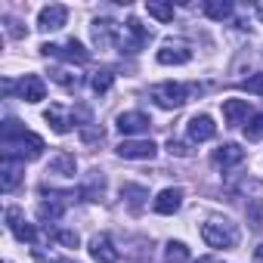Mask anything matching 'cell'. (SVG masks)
<instances>
[{
    "mask_svg": "<svg viewBox=\"0 0 263 263\" xmlns=\"http://www.w3.org/2000/svg\"><path fill=\"white\" fill-rule=\"evenodd\" d=\"M201 238H204L211 248L229 251V248L238 245V229H235L229 220H208V223L201 226Z\"/></svg>",
    "mask_w": 263,
    "mask_h": 263,
    "instance_id": "cell-1",
    "label": "cell"
},
{
    "mask_svg": "<svg viewBox=\"0 0 263 263\" xmlns=\"http://www.w3.org/2000/svg\"><path fill=\"white\" fill-rule=\"evenodd\" d=\"M4 146H7V155L19 158V161H34L44 155V140L37 134H31V130H25L22 137H16L13 143H4Z\"/></svg>",
    "mask_w": 263,
    "mask_h": 263,
    "instance_id": "cell-2",
    "label": "cell"
},
{
    "mask_svg": "<svg viewBox=\"0 0 263 263\" xmlns=\"http://www.w3.org/2000/svg\"><path fill=\"white\" fill-rule=\"evenodd\" d=\"M152 99H155V105H161V108H180V105L189 99V87L174 84V81H164V84L152 87Z\"/></svg>",
    "mask_w": 263,
    "mask_h": 263,
    "instance_id": "cell-3",
    "label": "cell"
},
{
    "mask_svg": "<svg viewBox=\"0 0 263 263\" xmlns=\"http://www.w3.org/2000/svg\"><path fill=\"white\" fill-rule=\"evenodd\" d=\"M158 152V146L152 140H124L118 146V155L121 158H130V161H152Z\"/></svg>",
    "mask_w": 263,
    "mask_h": 263,
    "instance_id": "cell-4",
    "label": "cell"
},
{
    "mask_svg": "<svg viewBox=\"0 0 263 263\" xmlns=\"http://www.w3.org/2000/svg\"><path fill=\"white\" fill-rule=\"evenodd\" d=\"M41 53H44V56H62V59H68V62H87V59H90V53L84 50V44L74 41V37L65 41L62 47H59V44H44Z\"/></svg>",
    "mask_w": 263,
    "mask_h": 263,
    "instance_id": "cell-5",
    "label": "cell"
},
{
    "mask_svg": "<svg viewBox=\"0 0 263 263\" xmlns=\"http://www.w3.org/2000/svg\"><path fill=\"white\" fill-rule=\"evenodd\" d=\"M152 127V118L143 115V111H124L118 115V130L124 137H137V134H146V130Z\"/></svg>",
    "mask_w": 263,
    "mask_h": 263,
    "instance_id": "cell-6",
    "label": "cell"
},
{
    "mask_svg": "<svg viewBox=\"0 0 263 263\" xmlns=\"http://www.w3.org/2000/svg\"><path fill=\"white\" fill-rule=\"evenodd\" d=\"M186 134H189L192 143H208V140H214V134H217V124H214L211 115H195V118H189Z\"/></svg>",
    "mask_w": 263,
    "mask_h": 263,
    "instance_id": "cell-7",
    "label": "cell"
},
{
    "mask_svg": "<svg viewBox=\"0 0 263 263\" xmlns=\"http://www.w3.org/2000/svg\"><path fill=\"white\" fill-rule=\"evenodd\" d=\"M65 19H68V10H65L62 4H50V7L41 10L37 28H41V31H59V28L65 25Z\"/></svg>",
    "mask_w": 263,
    "mask_h": 263,
    "instance_id": "cell-8",
    "label": "cell"
},
{
    "mask_svg": "<svg viewBox=\"0 0 263 263\" xmlns=\"http://www.w3.org/2000/svg\"><path fill=\"white\" fill-rule=\"evenodd\" d=\"M90 257H93L96 263H115V260L121 257V251L111 245L108 235H93V241H90Z\"/></svg>",
    "mask_w": 263,
    "mask_h": 263,
    "instance_id": "cell-9",
    "label": "cell"
},
{
    "mask_svg": "<svg viewBox=\"0 0 263 263\" xmlns=\"http://www.w3.org/2000/svg\"><path fill=\"white\" fill-rule=\"evenodd\" d=\"M19 96H22L25 102H41V99L47 96V84L41 81V74H25V78L19 81Z\"/></svg>",
    "mask_w": 263,
    "mask_h": 263,
    "instance_id": "cell-10",
    "label": "cell"
},
{
    "mask_svg": "<svg viewBox=\"0 0 263 263\" xmlns=\"http://www.w3.org/2000/svg\"><path fill=\"white\" fill-rule=\"evenodd\" d=\"M115 41H118V25L108 22V19H96V22H93V44H96L99 50H108Z\"/></svg>",
    "mask_w": 263,
    "mask_h": 263,
    "instance_id": "cell-11",
    "label": "cell"
},
{
    "mask_svg": "<svg viewBox=\"0 0 263 263\" xmlns=\"http://www.w3.org/2000/svg\"><path fill=\"white\" fill-rule=\"evenodd\" d=\"M241 161H245V149L238 143H223L214 152V164L217 167H232V164H241Z\"/></svg>",
    "mask_w": 263,
    "mask_h": 263,
    "instance_id": "cell-12",
    "label": "cell"
},
{
    "mask_svg": "<svg viewBox=\"0 0 263 263\" xmlns=\"http://www.w3.org/2000/svg\"><path fill=\"white\" fill-rule=\"evenodd\" d=\"M180 204H183V189H164L155 201H152V208H155V214H177L180 211Z\"/></svg>",
    "mask_w": 263,
    "mask_h": 263,
    "instance_id": "cell-13",
    "label": "cell"
},
{
    "mask_svg": "<svg viewBox=\"0 0 263 263\" xmlns=\"http://www.w3.org/2000/svg\"><path fill=\"white\" fill-rule=\"evenodd\" d=\"M7 226L13 229V235H16L19 241H34V238H37L34 226L25 223V220H19V208H10V211H7Z\"/></svg>",
    "mask_w": 263,
    "mask_h": 263,
    "instance_id": "cell-14",
    "label": "cell"
},
{
    "mask_svg": "<svg viewBox=\"0 0 263 263\" xmlns=\"http://www.w3.org/2000/svg\"><path fill=\"white\" fill-rule=\"evenodd\" d=\"M161 65H186L189 59H192V53L186 50V47H174V44H167V47H161L158 50V56H155Z\"/></svg>",
    "mask_w": 263,
    "mask_h": 263,
    "instance_id": "cell-15",
    "label": "cell"
},
{
    "mask_svg": "<svg viewBox=\"0 0 263 263\" xmlns=\"http://www.w3.org/2000/svg\"><path fill=\"white\" fill-rule=\"evenodd\" d=\"M241 118H248V99H223V121L235 127L241 124Z\"/></svg>",
    "mask_w": 263,
    "mask_h": 263,
    "instance_id": "cell-16",
    "label": "cell"
},
{
    "mask_svg": "<svg viewBox=\"0 0 263 263\" xmlns=\"http://www.w3.org/2000/svg\"><path fill=\"white\" fill-rule=\"evenodd\" d=\"M74 171H78V161H74V155H71V152H56V155L50 158V174L74 177Z\"/></svg>",
    "mask_w": 263,
    "mask_h": 263,
    "instance_id": "cell-17",
    "label": "cell"
},
{
    "mask_svg": "<svg viewBox=\"0 0 263 263\" xmlns=\"http://www.w3.org/2000/svg\"><path fill=\"white\" fill-rule=\"evenodd\" d=\"M44 118L50 121V127L56 130V134H68V130H71V121L65 118V108H62V105H50V108L44 111Z\"/></svg>",
    "mask_w": 263,
    "mask_h": 263,
    "instance_id": "cell-18",
    "label": "cell"
},
{
    "mask_svg": "<svg viewBox=\"0 0 263 263\" xmlns=\"http://www.w3.org/2000/svg\"><path fill=\"white\" fill-rule=\"evenodd\" d=\"M0 171H4V180H0L4 192H13V189H16V183H19V177H22V174H19V161L7 155V158H4V167H0Z\"/></svg>",
    "mask_w": 263,
    "mask_h": 263,
    "instance_id": "cell-19",
    "label": "cell"
},
{
    "mask_svg": "<svg viewBox=\"0 0 263 263\" xmlns=\"http://www.w3.org/2000/svg\"><path fill=\"white\" fill-rule=\"evenodd\" d=\"M204 16L214 19V22H223V19L232 16V4H229V0H208V4H204Z\"/></svg>",
    "mask_w": 263,
    "mask_h": 263,
    "instance_id": "cell-20",
    "label": "cell"
},
{
    "mask_svg": "<svg viewBox=\"0 0 263 263\" xmlns=\"http://www.w3.org/2000/svg\"><path fill=\"white\" fill-rule=\"evenodd\" d=\"M124 31H127L130 37H134V47H146V44H149V37H152V31H149V28H143L137 19H127Z\"/></svg>",
    "mask_w": 263,
    "mask_h": 263,
    "instance_id": "cell-21",
    "label": "cell"
},
{
    "mask_svg": "<svg viewBox=\"0 0 263 263\" xmlns=\"http://www.w3.org/2000/svg\"><path fill=\"white\" fill-rule=\"evenodd\" d=\"M146 13L158 22H171L174 19V7L171 4H161V0H146Z\"/></svg>",
    "mask_w": 263,
    "mask_h": 263,
    "instance_id": "cell-22",
    "label": "cell"
},
{
    "mask_svg": "<svg viewBox=\"0 0 263 263\" xmlns=\"http://www.w3.org/2000/svg\"><path fill=\"white\" fill-rule=\"evenodd\" d=\"M164 257H167V263H189V248L183 241H171Z\"/></svg>",
    "mask_w": 263,
    "mask_h": 263,
    "instance_id": "cell-23",
    "label": "cell"
},
{
    "mask_svg": "<svg viewBox=\"0 0 263 263\" xmlns=\"http://www.w3.org/2000/svg\"><path fill=\"white\" fill-rule=\"evenodd\" d=\"M111 84H115V74H111V71H96V74H93V81H90L93 93H108V90H111Z\"/></svg>",
    "mask_w": 263,
    "mask_h": 263,
    "instance_id": "cell-24",
    "label": "cell"
},
{
    "mask_svg": "<svg viewBox=\"0 0 263 263\" xmlns=\"http://www.w3.org/2000/svg\"><path fill=\"white\" fill-rule=\"evenodd\" d=\"M245 137L251 140V143H257V140H263V111H257L251 121H248V127H245Z\"/></svg>",
    "mask_w": 263,
    "mask_h": 263,
    "instance_id": "cell-25",
    "label": "cell"
},
{
    "mask_svg": "<svg viewBox=\"0 0 263 263\" xmlns=\"http://www.w3.org/2000/svg\"><path fill=\"white\" fill-rule=\"evenodd\" d=\"M53 81H56V84H62L65 90H78V84H81V78H78V74H71V71H65V68L53 71Z\"/></svg>",
    "mask_w": 263,
    "mask_h": 263,
    "instance_id": "cell-26",
    "label": "cell"
},
{
    "mask_svg": "<svg viewBox=\"0 0 263 263\" xmlns=\"http://www.w3.org/2000/svg\"><path fill=\"white\" fill-rule=\"evenodd\" d=\"M241 87L254 96H263V74H251L248 81H241Z\"/></svg>",
    "mask_w": 263,
    "mask_h": 263,
    "instance_id": "cell-27",
    "label": "cell"
},
{
    "mask_svg": "<svg viewBox=\"0 0 263 263\" xmlns=\"http://www.w3.org/2000/svg\"><path fill=\"white\" fill-rule=\"evenodd\" d=\"M167 152L171 155H180V158H189L192 155V149L186 143H180V140H167Z\"/></svg>",
    "mask_w": 263,
    "mask_h": 263,
    "instance_id": "cell-28",
    "label": "cell"
},
{
    "mask_svg": "<svg viewBox=\"0 0 263 263\" xmlns=\"http://www.w3.org/2000/svg\"><path fill=\"white\" fill-rule=\"evenodd\" d=\"M56 238H59V245H65V248H78V241H81L78 232H71V229H62Z\"/></svg>",
    "mask_w": 263,
    "mask_h": 263,
    "instance_id": "cell-29",
    "label": "cell"
},
{
    "mask_svg": "<svg viewBox=\"0 0 263 263\" xmlns=\"http://www.w3.org/2000/svg\"><path fill=\"white\" fill-rule=\"evenodd\" d=\"M37 214H41V220H56V217L62 214V208H59V204H41Z\"/></svg>",
    "mask_w": 263,
    "mask_h": 263,
    "instance_id": "cell-30",
    "label": "cell"
},
{
    "mask_svg": "<svg viewBox=\"0 0 263 263\" xmlns=\"http://www.w3.org/2000/svg\"><path fill=\"white\" fill-rule=\"evenodd\" d=\"M7 34H10V37H25V31L19 28L16 19H7Z\"/></svg>",
    "mask_w": 263,
    "mask_h": 263,
    "instance_id": "cell-31",
    "label": "cell"
},
{
    "mask_svg": "<svg viewBox=\"0 0 263 263\" xmlns=\"http://www.w3.org/2000/svg\"><path fill=\"white\" fill-rule=\"evenodd\" d=\"M254 260H257V263H263V245H257V248H254Z\"/></svg>",
    "mask_w": 263,
    "mask_h": 263,
    "instance_id": "cell-32",
    "label": "cell"
},
{
    "mask_svg": "<svg viewBox=\"0 0 263 263\" xmlns=\"http://www.w3.org/2000/svg\"><path fill=\"white\" fill-rule=\"evenodd\" d=\"M195 263H220V257H198Z\"/></svg>",
    "mask_w": 263,
    "mask_h": 263,
    "instance_id": "cell-33",
    "label": "cell"
},
{
    "mask_svg": "<svg viewBox=\"0 0 263 263\" xmlns=\"http://www.w3.org/2000/svg\"><path fill=\"white\" fill-rule=\"evenodd\" d=\"M257 13H260V19H263V7H260V10H257Z\"/></svg>",
    "mask_w": 263,
    "mask_h": 263,
    "instance_id": "cell-34",
    "label": "cell"
}]
</instances>
